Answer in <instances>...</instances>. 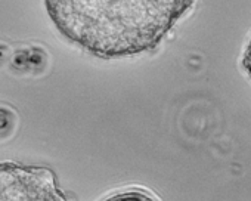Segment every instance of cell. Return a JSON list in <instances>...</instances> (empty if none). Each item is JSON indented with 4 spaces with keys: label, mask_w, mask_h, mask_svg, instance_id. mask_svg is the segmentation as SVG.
<instances>
[{
    "label": "cell",
    "mask_w": 251,
    "mask_h": 201,
    "mask_svg": "<svg viewBox=\"0 0 251 201\" xmlns=\"http://www.w3.org/2000/svg\"><path fill=\"white\" fill-rule=\"evenodd\" d=\"M0 201H68L55 173L43 166L0 161Z\"/></svg>",
    "instance_id": "2"
},
{
    "label": "cell",
    "mask_w": 251,
    "mask_h": 201,
    "mask_svg": "<svg viewBox=\"0 0 251 201\" xmlns=\"http://www.w3.org/2000/svg\"><path fill=\"white\" fill-rule=\"evenodd\" d=\"M194 2L179 0H49L59 33L100 58L151 50Z\"/></svg>",
    "instance_id": "1"
},
{
    "label": "cell",
    "mask_w": 251,
    "mask_h": 201,
    "mask_svg": "<svg viewBox=\"0 0 251 201\" xmlns=\"http://www.w3.org/2000/svg\"><path fill=\"white\" fill-rule=\"evenodd\" d=\"M242 67L245 68V71L251 77V37H250L248 46H247L245 53H244V58H242Z\"/></svg>",
    "instance_id": "4"
},
{
    "label": "cell",
    "mask_w": 251,
    "mask_h": 201,
    "mask_svg": "<svg viewBox=\"0 0 251 201\" xmlns=\"http://www.w3.org/2000/svg\"><path fill=\"white\" fill-rule=\"evenodd\" d=\"M103 201H155V200L142 191H127V192L114 194Z\"/></svg>",
    "instance_id": "3"
}]
</instances>
